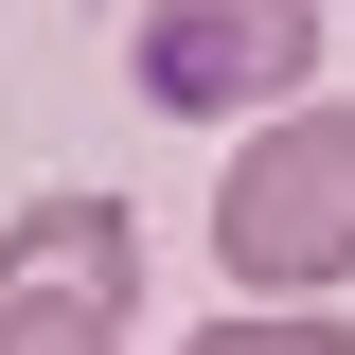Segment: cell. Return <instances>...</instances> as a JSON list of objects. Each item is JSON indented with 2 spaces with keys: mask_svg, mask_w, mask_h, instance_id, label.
I'll return each mask as SVG.
<instances>
[{
  "mask_svg": "<svg viewBox=\"0 0 355 355\" xmlns=\"http://www.w3.org/2000/svg\"><path fill=\"white\" fill-rule=\"evenodd\" d=\"M196 355H355V320H196Z\"/></svg>",
  "mask_w": 355,
  "mask_h": 355,
  "instance_id": "277c9868",
  "label": "cell"
},
{
  "mask_svg": "<svg viewBox=\"0 0 355 355\" xmlns=\"http://www.w3.org/2000/svg\"><path fill=\"white\" fill-rule=\"evenodd\" d=\"M0 355H125V338L71 320V302H0Z\"/></svg>",
  "mask_w": 355,
  "mask_h": 355,
  "instance_id": "5b68a950",
  "label": "cell"
},
{
  "mask_svg": "<svg viewBox=\"0 0 355 355\" xmlns=\"http://www.w3.org/2000/svg\"><path fill=\"white\" fill-rule=\"evenodd\" d=\"M320 53H338L320 0H160V18L125 36V71H142L160 125H214V107H266V125H284Z\"/></svg>",
  "mask_w": 355,
  "mask_h": 355,
  "instance_id": "7a4b0ae2",
  "label": "cell"
},
{
  "mask_svg": "<svg viewBox=\"0 0 355 355\" xmlns=\"http://www.w3.org/2000/svg\"><path fill=\"white\" fill-rule=\"evenodd\" d=\"M214 266L249 284V320H338V284H355V89H302L284 125H249V160L214 178Z\"/></svg>",
  "mask_w": 355,
  "mask_h": 355,
  "instance_id": "6da1fadb",
  "label": "cell"
},
{
  "mask_svg": "<svg viewBox=\"0 0 355 355\" xmlns=\"http://www.w3.org/2000/svg\"><path fill=\"white\" fill-rule=\"evenodd\" d=\"M0 302H71V320L125 338V302H142V231H125V196H36V214L0 231Z\"/></svg>",
  "mask_w": 355,
  "mask_h": 355,
  "instance_id": "3957f363",
  "label": "cell"
}]
</instances>
